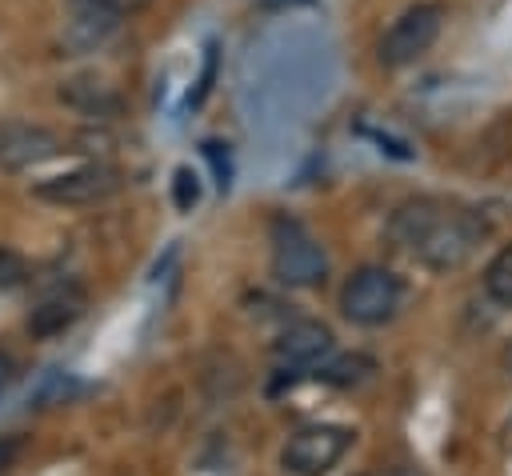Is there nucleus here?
Returning a JSON list of instances; mask_svg holds the SVG:
<instances>
[{"label": "nucleus", "mask_w": 512, "mask_h": 476, "mask_svg": "<svg viewBox=\"0 0 512 476\" xmlns=\"http://www.w3.org/2000/svg\"><path fill=\"white\" fill-rule=\"evenodd\" d=\"M372 372H376V360L364 356V352H352V356H340V360H332L328 368H320V380H324V384H336V388H356V384H364Z\"/></svg>", "instance_id": "nucleus-13"}, {"label": "nucleus", "mask_w": 512, "mask_h": 476, "mask_svg": "<svg viewBox=\"0 0 512 476\" xmlns=\"http://www.w3.org/2000/svg\"><path fill=\"white\" fill-rule=\"evenodd\" d=\"M12 372H16V364H12V356H4V352H0V392L8 388V380H12Z\"/></svg>", "instance_id": "nucleus-20"}, {"label": "nucleus", "mask_w": 512, "mask_h": 476, "mask_svg": "<svg viewBox=\"0 0 512 476\" xmlns=\"http://www.w3.org/2000/svg\"><path fill=\"white\" fill-rule=\"evenodd\" d=\"M60 152H68V140L60 132L44 124H28V120H0V168L4 172L36 168Z\"/></svg>", "instance_id": "nucleus-7"}, {"label": "nucleus", "mask_w": 512, "mask_h": 476, "mask_svg": "<svg viewBox=\"0 0 512 476\" xmlns=\"http://www.w3.org/2000/svg\"><path fill=\"white\" fill-rule=\"evenodd\" d=\"M120 28V16L100 12V8H72L64 32H60V48L64 56H88L96 48H104Z\"/></svg>", "instance_id": "nucleus-11"}, {"label": "nucleus", "mask_w": 512, "mask_h": 476, "mask_svg": "<svg viewBox=\"0 0 512 476\" xmlns=\"http://www.w3.org/2000/svg\"><path fill=\"white\" fill-rule=\"evenodd\" d=\"M508 368H512V352H508Z\"/></svg>", "instance_id": "nucleus-22"}, {"label": "nucleus", "mask_w": 512, "mask_h": 476, "mask_svg": "<svg viewBox=\"0 0 512 476\" xmlns=\"http://www.w3.org/2000/svg\"><path fill=\"white\" fill-rule=\"evenodd\" d=\"M20 452H24V440L20 436H0V472L12 468L20 460Z\"/></svg>", "instance_id": "nucleus-19"}, {"label": "nucleus", "mask_w": 512, "mask_h": 476, "mask_svg": "<svg viewBox=\"0 0 512 476\" xmlns=\"http://www.w3.org/2000/svg\"><path fill=\"white\" fill-rule=\"evenodd\" d=\"M324 352H332V328L320 324V320H292L276 344H272V356L280 364V372H296V368H312Z\"/></svg>", "instance_id": "nucleus-9"}, {"label": "nucleus", "mask_w": 512, "mask_h": 476, "mask_svg": "<svg viewBox=\"0 0 512 476\" xmlns=\"http://www.w3.org/2000/svg\"><path fill=\"white\" fill-rule=\"evenodd\" d=\"M172 204L180 212H192L200 204V176L192 168H176L172 172Z\"/></svg>", "instance_id": "nucleus-14"}, {"label": "nucleus", "mask_w": 512, "mask_h": 476, "mask_svg": "<svg viewBox=\"0 0 512 476\" xmlns=\"http://www.w3.org/2000/svg\"><path fill=\"white\" fill-rule=\"evenodd\" d=\"M88 308V296L76 288V284H64V288H52L48 296H40L28 312V336L36 340H52L60 332H68Z\"/></svg>", "instance_id": "nucleus-10"}, {"label": "nucleus", "mask_w": 512, "mask_h": 476, "mask_svg": "<svg viewBox=\"0 0 512 476\" xmlns=\"http://www.w3.org/2000/svg\"><path fill=\"white\" fill-rule=\"evenodd\" d=\"M484 296L500 308H512V244H504L484 264Z\"/></svg>", "instance_id": "nucleus-12"}, {"label": "nucleus", "mask_w": 512, "mask_h": 476, "mask_svg": "<svg viewBox=\"0 0 512 476\" xmlns=\"http://www.w3.org/2000/svg\"><path fill=\"white\" fill-rule=\"evenodd\" d=\"M148 0H68V8H100V12H112V16H132L140 12Z\"/></svg>", "instance_id": "nucleus-17"}, {"label": "nucleus", "mask_w": 512, "mask_h": 476, "mask_svg": "<svg viewBox=\"0 0 512 476\" xmlns=\"http://www.w3.org/2000/svg\"><path fill=\"white\" fill-rule=\"evenodd\" d=\"M56 100L88 120H116L124 116L128 100L116 84H108L104 76H92V72H80V76H68L56 84Z\"/></svg>", "instance_id": "nucleus-8"}, {"label": "nucleus", "mask_w": 512, "mask_h": 476, "mask_svg": "<svg viewBox=\"0 0 512 476\" xmlns=\"http://www.w3.org/2000/svg\"><path fill=\"white\" fill-rule=\"evenodd\" d=\"M440 28H444V4H440V0H416V4H408V8L388 24V32L380 36V48H376L380 64H384V68L416 64V60L436 44Z\"/></svg>", "instance_id": "nucleus-4"}, {"label": "nucleus", "mask_w": 512, "mask_h": 476, "mask_svg": "<svg viewBox=\"0 0 512 476\" xmlns=\"http://www.w3.org/2000/svg\"><path fill=\"white\" fill-rule=\"evenodd\" d=\"M124 188V172L112 168V164H80V168H68V172H56V176H44L32 184V196L44 200V204H64V208H76V204H100L108 196H116Z\"/></svg>", "instance_id": "nucleus-6"}, {"label": "nucleus", "mask_w": 512, "mask_h": 476, "mask_svg": "<svg viewBox=\"0 0 512 476\" xmlns=\"http://www.w3.org/2000/svg\"><path fill=\"white\" fill-rule=\"evenodd\" d=\"M272 276L284 288H316L328 280V252L292 216L272 220Z\"/></svg>", "instance_id": "nucleus-2"}, {"label": "nucleus", "mask_w": 512, "mask_h": 476, "mask_svg": "<svg viewBox=\"0 0 512 476\" xmlns=\"http://www.w3.org/2000/svg\"><path fill=\"white\" fill-rule=\"evenodd\" d=\"M352 440L356 436L344 424H304L284 440L280 468L288 476H324L348 456Z\"/></svg>", "instance_id": "nucleus-5"}, {"label": "nucleus", "mask_w": 512, "mask_h": 476, "mask_svg": "<svg viewBox=\"0 0 512 476\" xmlns=\"http://www.w3.org/2000/svg\"><path fill=\"white\" fill-rule=\"evenodd\" d=\"M212 80H216V44H208L204 48V68H200V80H196V88L188 92V104L196 108V104H204V96L212 92Z\"/></svg>", "instance_id": "nucleus-16"}, {"label": "nucleus", "mask_w": 512, "mask_h": 476, "mask_svg": "<svg viewBox=\"0 0 512 476\" xmlns=\"http://www.w3.org/2000/svg\"><path fill=\"white\" fill-rule=\"evenodd\" d=\"M24 280H28L24 256L12 252V248H0V288H16V284H24Z\"/></svg>", "instance_id": "nucleus-15"}, {"label": "nucleus", "mask_w": 512, "mask_h": 476, "mask_svg": "<svg viewBox=\"0 0 512 476\" xmlns=\"http://www.w3.org/2000/svg\"><path fill=\"white\" fill-rule=\"evenodd\" d=\"M368 476H416V472H408V468H384V472H368Z\"/></svg>", "instance_id": "nucleus-21"}, {"label": "nucleus", "mask_w": 512, "mask_h": 476, "mask_svg": "<svg viewBox=\"0 0 512 476\" xmlns=\"http://www.w3.org/2000/svg\"><path fill=\"white\" fill-rule=\"evenodd\" d=\"M400 304H404V280L380 264L356 268L340 288V312H344V320H352L360 328L388 324L400 312Z\"/></svg>", "instance_id": "nucleus-3"}, {"label": "nucleus", "mask_w": 512, "mask_h": 476, "mask_svg": "<svg viewBox=\"0 0 512 476\" xmlns=\"http://www.w3.org/2000/svg\"><path fill=\"white\" fill-rule=\"evenodd\" d=\"M220 148H224V144L208 140V144H204V156L212 160V168H216V184H220V192H224V188H228V156H224Z\"/></svg>", "instance_id": "nucleus-18"}, {"label": "nucleus", "mask_w": 512, "mask_h": 476, "mask_svg": "<svg viewBox=\"0 0 512 476\" xmlns=\"http://www.w3.org/2000/svg\"><path fill=\"white\" fill-rule=\"evenodd\" d=\"M488 236V224L472 208H456L432 196L404 200L388 216V240L432 272H456Z\"/></svg>", "instance_id": "nucleus-1"}]
</instances>
